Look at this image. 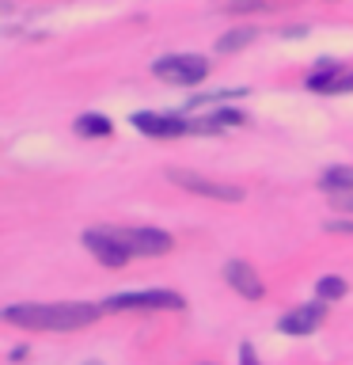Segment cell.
Listing matches in <instances>:
<instances>
[{"mask_svg":"<svg viewBox=\"0 0 353 365\" xmlns=\"http://www.w3.org/2000/svg\"><path fill=\"white\" fill-rule=\"evenodd\" d=\"M102 304L84 301H61V304H11L4 308V319L23 331H80L95 324Z\"/></svg>","mask_w":353,"mask_h":365,"instance_id":"6da1fadb","label":"cell"},{"mask_svg":"<svg viewBox=\"0 0 353 365\" xmlns=\"http://www.w3.org/2000/svg\"><path fill=\"white\" fill-rule=\"evenodd\" d=\"M152 73L159 80H167V84L194 88L209 76V61H205L201 53H167V57H159V61H152Z\"/></svg>","mask_w":353,"mask_h":365,"instance_id":"7a4b0ae2","label":"cell"},{"mask_svg":"<svg viewBox=\"0 0 353 365\" xmlns=\"http://www.w3.org/2000/svg\"><path fill=\"white\" fill-rule=\"evenodd\" d=\"M110 232L118 236L122 244L133 251V255H167V251L175 247V240H171V232H164V228H148V225H114Z\"/></svg>","mask_w":353,"mask_h":365,"instance_id":"3957f363","label":"cell"},{"mask_svg":"<svg viewBox=\"0 0 353 365\" xmlns=\"http://www.w3.org/2000/svg\"><path fill=\"white\" fill-rule=\"evenodd\" d=\"M167 179L175 182V187L190 190V194H201V198H216V202H239L243 198V190L232 187V182H216V179L198 175V171H190V168H167Z\"/></svg>","mask_w":353,"mask_h":365,"instance_id":"277c9868","label":"cell"},{"mask_svg":"<svg viewBox=\"0 0 353 365\" xmlns=\"http://www.w3.org/2000/svg\"><path fill=\"white\" fill-rule=\"evenodd\" d=\"M122 308H186L179 293L171 289H141V293H114L102 301V312H122Z\"/></svg>","mask_w":353,"mask_h":365,"instance_id":"5b68a950","label":"cell"},{"mask_svg":"<svg viewBox=\"0 0 353 365\" xmlns=\"http://www.w3.org/2000/svg\"><path fill=\"white\" fill-rule=\"evenodd\" d=\"M84 247L102 262V267H110V270H118V267H125V262L133 259V251L125 247L110 228H88V232H84Z\"/></svg>","mask_w":353,"mask_h":365,"instance_id":"8992f818","label":"cell"},{"mask_svg":"<svg viewBox=\"0 0 353 365\" xmlns=\"http://www.w3.org/2000/svg\"><path fill=\"white\" fill-rule=\"evenodd\" d=\"M133 125L148 137H182V133H198V122L182 118V114H133Z\"/></svg>","mask_w":353,"mask_h":365,"instance_id":"52a82bcc","label":"cell"},{"mask_svg":"<svg viewBox=\"0 0 353 365\" xmlns=\"http://www.w3.org/2000/svg\"><path fill=\"white\" fill-rule=\"evenodd\" d=\"M224 282L232 285L236 293H243V301H262L266 297V285H262V278L255 274V267L243 259H232L224 262Z\"/></svg>","mask_w":353,"mask_h":365,"instance_id":"ba28073f","label":"cell"},{"mask_svg":"<svg viewBox=\"0 0 353 365\" xmlns=\"http://www.w3.org/2000/svg\"><path fill=\"white\" fill-rule=\"evenodd\" d=\"M323 319H327V304L315 301V304H300L293 312H285L278 327H281V335H312Z\"/></svg>","mask_w":353,"mask_h":365,"instance_id":"9c48e42d","label":"cell"},{"mask_svg":"<svg viewBox=\"0 0 353 365\" xmlns=\"http://www.w3.org/2000/svg\"><path fill=\"white\" fill-rule=\"evenodd\" d=\"M319 187H323V190H330V194H334V190H353V168H327L323 171V179H319Z\"/></svg>","mask_w":353,"mask_h":365,"instance_id":"30bf717a","label":"cell"},{"mask_svg":"<svg viewBox=\"0 0 353 365\" xmlns=\"http://www.w3.org/2000/svg\"><path fill=\"white\" fill-rule=\"evenodd\" d=\"M338 73H342V65H334V61H323V65H319L312 76H307V88H312V91H330V84L338 80Z\"/></svg>","mask_w":353,"mask_h":365,"instance_id":"8fae6325","label":"cell"},{"mask_svg":"<svg viewBox=\"0 0 353 365\" xmlns=\"http://www.w3.org/2000/svg\"><path fill=\"white\" fill-rule=\"evenodd\" d=\"M114 130V125L102 118V114H80L76 118V133H84V137H107Z\"/></svg>","mask_w":353,"mask_h":365,"instance_id":"7c38bea8","label":"cell"},{"mask_svg":"<svg viewBox=\"0 0 353 365\" xmlns=\"http://www.w3.org/2000/svg\"><path fill=\"white\" fill-rule=\"evenodd\" d=\"M255 42V31L251 27H239V31H232V34H224V38H216V50L221 53H232V50H243V46H251Z\"/></svg>","mask_w":353,"mask_h":365,"instance_id":"4fadbf2b","label":"cell"},{"mask_svg":"<svg viewBox=\"0 0 353 365\" xmlns=\"http://www.w3.org/2000/svg\"><path fill=\"white\" fill-rule=\"evenodd\" d=\"M346 289H349V285L342 278H319V285H315L319 301H338V297H346Z\"/></svg>","mask_w":353,"mask_h":365,"instance_id":"5bb4252c","label":"cell"},{"mask_svg":"<svg viewBox=\"0 0 353 365\" xmlns=\"http://www.w3.org/2000/svg\"><path fill=\"white\" fill-rule=\"evenodd\" d=\"M349 91H353V73H346V68H342V73H338V80L330 84V91H327V96H349Z\"/></svg>","mask_w":353,"mask_h":365,"instance_id":"9a60e30c","label":"cell"},{"mask_svg":"<svg viewBox=\"0 0 353 365\" xmlns=\"http://www.w3.org/2000/svg\"><path fill=\"white\" fill-rule=\"evenodd\" d=\"M213 118H216V122H221V125H239V122H247V118H243V114H236V110H216V114H213Z\"/></svg>","mask_w":353,"mask_h":365,"instance_id":"2e32d148","label":"cell"},{"mask_svg":"<svg viewBox=\"0 0 353 365\" xmlns=\"http://www.w3.org/2000/svg\"><path fill=\"white\" fill-rule=\"evenodd\" d=\"M334 210H338V213H353V194L334 190Z\"/></svg>","mask_w":353,"mask_h":365,"instance_id":"e0dca14e","label":"cell"},{"mask_svg":"<svg viewBox=\"0 0 353 365\" xmlns=\"http://www.w3.org/2000/svg\"><path fill=\"white\" fill-rule=\"evenodd\" d=\"M239 361H243V365H258L255 346H251V342H243V346H239Z\"/></svg>","mask_w":353,"mask_h":365,"instance_id":"ac0fdd59","label":"cell"},{"mask_svg":"<svg viewBox=\"0 0 353 365\" xmlns=\"http://www.w3.org/2000/svg\"><path fill=\"white\" fill-rule=\"evenodd\" d=\"M327 232H349V236H353V221H330Z\"/></svg>","mask_w":353,"mask_h":365,"instance_id":"d6986e66","label":"cell"},{"mask_svg":"<svg viewBox=\"0 0 353 365\" xmlns=\"http://www.w3.org/2000/svg\"><path fill=\"white\" fill-rule=\"evenodd\" d=\"M201 365H205V361H201Z\"/></svg>","mask_w":353,"mask_h":365,"instance_id":"ffe728a7","label":"cell"}]
</instances>
